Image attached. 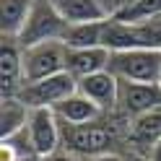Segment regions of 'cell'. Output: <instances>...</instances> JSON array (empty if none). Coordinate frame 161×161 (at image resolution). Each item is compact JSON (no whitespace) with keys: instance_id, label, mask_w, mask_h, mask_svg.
I'll return each mask as SVG.
<instances>
[{"instance_id":"1","label":"cell","mask_w":161,"mask_h":161,"mask_svg":"<svg viewBox=\"0 0 161 161\" xmlns=\"http://www.w3.org/2000/svg\"><path fill=\"white\" fill-rule=\"evenodd\" d=\"M65 16L57 11V5L52 0H34L31 11L26 16V24L21 29V34L16 36V42L21 44V49L34 47L39 42H52V39H65L68 31Z\"/></svg>"},{"instance_id":"2","label":"cell","mask_w":161,"mask_h":161,"mask_svg":"<svg viewBox=\"0 0 161 161\" xmlns=\"http://www.w3.org/2000/svg\"><path fill=\"white\" fill-rule=\"evenodd\" d=\"M109 70L119 80H138V83H158L161 75V49L158 47H135L112 52Z\"/></svg>"},{"instance_id":"3","label":"cell","mask_w":161,"mask_h":161,"mask_svg":"<svg viewBox=\"0 0 161 161\" xmlns=\"http://www.w3.org/2000/svg\"><path fill=\"white\" fill-rule=\"evenodd\" d=\"M63 130V143L70 153L91 158L99 153H109L114 146V133L99 122H88V125H68L60 122Z\"/></svg>"},{"instance_id":"4","label":"cell","mask_w":161,"mask_h":161,"mask_svg":"<svg viewBox=\"0 0 161 161\" xmlns=\"http://www.w3.org/2000/svg\"><path fill=\"white\" fill-rule=\"evenodd\" d=\"M68 52L70 47L63 39H52V42H39L34 47L24 49V73L26 83L29 80H39L47 75H57L68 70Z\"/></svg>"},{"instance_id":"5","label":"cell","mask_w":161,"mask_h":161,"mask_svg":"<svg viewBox=\"0 0 161 161\" xmlns=\"http://www.w3.org/2000/svg\"><path fill=\"white\" fill-rule=\"evenodd\" d=\"M73 91H78V80L65 70L57 75H47V78L24 83V88L18 91V99L29 109H36V107H55Z\"/></svg>"},{"instance_id":"6","label":"cell","mask_w":161,"mask_h":161,"mask_svg":"<svg viewBox=\"0 0 161 161\" xmlns=\"http://www.w3.org/2000/svg\"><path fill=\"white\" fill-rule=\"evenodd\" d=\"M29 138H31V146L36 151V156H49L55 153L63 143V130H60V119L55 114L52 107H36L29 109Z\"/></svg>"},{"instance_id":"7","label":"cell","mask_w":161,"mask_h":161,"mask_svg":"<svg viewBox=\"0 0 161 161\" xmlns=\"http://www.w3.org/2000/svg\"><path fill=\"white\" fill-rule=\"evenodd\" d=\"M117 107L122 114L138 117L143 112L161 107V86L158 83H138V80H119Z\"/></svg>"},{"instance_id":"8","label":"cell","mask_w":161,"mask_h":161,"mask_svg":"<svg viewBox=\"0 0 161 161\" xmlns=\"http://www.w3.org/2000/svg\"><path fill=\"white\" fill-rule=\"evenodd\" d=\"M26 83L24 73V49L16 39L3 36V49H0V88L5 96H18V91Z\"/></svg>"},{"instance_id":"9","label":"cell","mask_w":161,"mask_h":161,"mask_svg":"<svg viewBox=\"0 0 161 161\" xmlns=\"http://www.w3.org/2000/svg\"><path fill=\"white\" fill-rule=\"evenodd\" d=\"M102 44L112 52L119 49H135V47H151V39L146 34L143 24H127L119 18L109 16L104 24V34H102Z\"/></svg>"},{"instance_id":"10","label":"cell","mask_w":161,"mask_h":161,"mask_svg":"<svg viewBox=\"0 0 161 161\" xmlns=\"http://www.w3.org/2000/svg\"><path fill=\"white\" fill-rule=\"evenodd\" d=\"M78 91L86 94L94 104H99L107 112V109L117 107L119 78L112 73V70H99V73H91V75H86V78L78 80Z\"/></svg>"},{"instance_id":"11","label":"cell","mask_w":161,"mask_h":161,"mask_svg":"<svg viewBox=\"0 0 161 161\" xmlns=\"http://www.w3.org/2000/svg\"><path fill=\"white\" fill-rule=\"evenodd\" d=\"M109 60H112V49H107L104 44L96 47H78L68 52V73L75 80L99 73V70H109Z\"/></svg>"},{"instance_id":"12","label":"cell","mask_w":161,"mask_h":161,"mask_svg":"<svg viewBox=\"0 0 161 161\" xmlns=\"http://www.w3.org/2000/svg\"><path fill=\"white\" fill-rule=\"evenodd\" d=\"M55 109V114L60 122H68V125H88V122H96L99 117H102L104 109L94 104L91 99H88L86 94H80V91H73L70 96H65L60 104L52 107Z\"/></svg>"},{"instance_id":"13","label":"cell","mask_w":161,"mask_h":161,"mask_svg":"<svg viewBox=\"0 0 161 161\" xmlns=\"http://www.w3.org/2000/svg\"><path fill=\"white\" fill-rule=\"evenodd\" d=\"M130 140L138 148H146L148 156V151L161 140V107L143 112L138 117H130Z\"/></svg>"},{"instance_id":"14","label":"cell","mask_w":161,"mask_h":161,"mask_svg":"<svg viewBox=\"0 0 161 161\" xmlns=\"http://www.w3.org/2000/svg\"><path fill=\"white\" fill-rule=\"evenodd\" d=\"M57 11L65 16L68 24H83V21H104L109 18L102 0H52Z\"/></svg>"},{"instance_id":"15","label":"cell","mask_w":161,"mask_h":161,"mask_svg":"<svg viewBox=\"0 0 161 161\" xmlns=\"http://www.w3.org/2000/svg\"><path fill=\"white\" fill-rule=\"evenodd\" d=\"M34 0H0V29L5 39H16L26 24Z\"/></svg>"},{"instance_id":"16","label":"cell","mask_w":161,"mask_h":161,"mask_svg":"<svg viewBox=\"0 0 161 161\" xmlns=\"http://www.w3.org/2000/svg\"><path fill=\"white\" fill-rule=\"evenodd\" d=\"M29 122V107L18 96H5L0 107V138L16 135Z\"/></svg>"},{"instance_id":"17","label":"cell","mask_w":161,"mask_h":161,"mask_svg":"<svg viewBox=\"0 0 161 161\" xmlns=\"http://www.w3.org/2000/svg\"><path fill=\"white\" fill-rule=\"evenodd\" d=\"M104 21H83V24H70L68 31H65V39L63 42L70 47V49H78V47H96L102 44V34H104Z\"/></svg>"},{"instance_id":"18","label":"cell","mask_w":161,"mask_h":161,"mask_svg":"<svg viewBox=\"0 0 161 161\" xmlns=\"http://www.w3.org/2000/svg\"><path fill=\"white\" fill-rule=\"evenodd\" d=\"M153 16H161V0H135L127 11L117 13L114 18L119 21H127V24H143Z\"/></svg>"},{"instance_id":"19","label":"cell","mask_w":161,"mask_h":161,"mask_svg":"<svg viewBox=\"0 0 161 161\" xmlns=\"http://www.w3.org/2000/svg\"><path fill=\"white\" fill-rule=\"evenodd\" d=\"M143 29H146V34L151 39V47L161 49V16H153L148 21H143Z\"/></svg>"},{"instance_id":"20","label":"cell","mask_w":161,"mask_h":161,"mask_svg":"<svg viewBox=\"0 0 161 161\" xmlns=\"http://www.w3.org/2000/svg\"><path fill=\"white\" fill-rule=\"evenodd\" d=\"M102 3H104V8H107V13H109V16H117V13L127 11V8L133 5L135 0H102Z\"/></svg>"},{"instance_id":"21","label":"cell","mask_w":161,"mask_h":161,"mask_svg":"<svg viewBox=\"0 0 161 161\" xmlns=\"http://www.w3.org/2000/svg\"><path fill=\"white\" fill-rule=\"evenodd\" d=\"M42 161H78V156H75V153H70V151H55V153L44 156Z\"/></svg>"},{"instance_id":"22","label":"cell","mask_w":161,"mask_h":161,"mask_svg":"<svg viewBox=\"0 0 161 161\" xmlns=\"http://www.w3.org/2000/svg\"><path fill=\"white\" fill-rule=\"evenodd\" d=\"M86 161H127V158H122V156H117V153H99V156H91V158H86Z\"/></svg>"},{"instance_id":"23","label":"cell","mask_w":161,"mask_h":161,"mask_svg":"<svg viewBox=\"0 0 161 161\" xmlns=\"http://www.w3.org/2000/svg\"><path fill=\"white\" fill-rule=\"evenodd\" d=\"M148 158H151V161H161V140L148 151Z\"/></svg>"},{"instance_id":"24","label":"cell","mask_w":161,"mask_h":161,"mask_svg":"<svg viewBox=\"0 0 161 161\" xmlns=\"http://www.w3.org/2000/svg\"><path fill=\"white\" fill-rule=\"evenodd\" d=\"M127 161H151V158H148V156H143V153H133Z\"/></svg>"},{"instance_id":"25","label":"cell","mask_w":161,"mask_h":161,"mask_svg":"<svg viewBox=\"0 0 161 161\" xmlns=\"http://www.w3.org/2000/svg\"><path fill=\"white\" fill-rule=\"evenodd\" d=\"M158 86H161V75H158Z\"/></svg>"}]
</instances>
